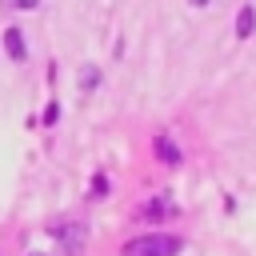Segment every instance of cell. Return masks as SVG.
<instances>
[{
  "label": "cell",
  "instance_id": "4",
  "mask_svg": "<svg viewBox=\"0 0 256 256\" xmlns=\"http://www.w3.org/2000/svg\"><path fill=\"white\" fill-rule=\"evenodd\" d=\"M4 48H8L12 60H24V36H20V28H8L4 32Z\"/></svg>",
  "mask_w": 256,
  "mask_h": 256
},
{
  "label": "cell",
  "instance_id": "6",
  "mask_svg": "<svg viewBox=\"0 0 256 256\" xmlns=\"http://www.w3.org/2000/svg\"><path fill=\"white\" fill-rule=\"evenodd\" d=\"M92 84H100V72L96 68H80V88H92Z\"/></svg>",
  "mask_w": 256,
  "mask_h": 256
},
{
  "label": "cell",
  "instance_id": "7",
  "mask_svg": "<svg viewBox=\"0 0 256 256\" xmlns=\"http://www.w3.org/2000/svg\"><path fill=\"white\" fill-rule=\"evenodd\" d=\"M104 188H108V180H104V176H96V180H92V196H104Z\"/></svg>",
  "mask_w": 256,
  "mask_h": 256
},
{
  "label": "cell",
  "instance_id": "8",
  "mask_svg": "<svg viewBox=\"0 0 256 256\" xmlns=\"http://www.w3.org/2000/svg\"><path fill=\"white\" fill-rule=\"evenodd\" d=\"M16 8H36V0H16Z\"/></svg>",
  "mask_w": 256,
  "mask_h": 256
},
{
  "label": "cell",
  "instance_id": "3",
  "mask_svg": "<svg viewBox=\"0 0 256 256\" xmlns=\"http://www.w3.org/2000/svg\"><path fill=\"white\" fill-rule=\"evenodd\" d=\"M252 32H256V8L248 4V8H240V16H236V36H240V40H248Z\"/></svg>",
  "mask_w": 256,
  "mask_h": 256
},
{
  "label": "cell",
  "instance_id": "2",
  "mask_svg": "<svg viewBox=\"0 0 256 256\" xmlns=\"http://www.w3.org/2000/svg\"><path fill=\"white\" fill-rule=\"evenodd\" d=\"M56 236H60L64 256H80V248H84V224H64V228H56Z\"/></svg>",
  "mask_w": 256,
  "mask_h": 256
},
{
  "label": "cell",
  "instance_id": "1",
  "mask_svg": "<svg viewBox=\"0 0 256 256\" xmlns=\"http://www.w3.org/2000/svg\"><path fill=\"white\" fill-rule=\"evenodd\" d=\"M176 248H180L176 236H160V232H152V236L128 240V244H124V256H176Z\"/></svg>",
  "mask_w": 256,
  "mask_h": 256
},
{
  "label": "cell",
  "instance_id": "9",
  "mask_svg": "<svg viewBox=\"0 0 256 256\" xmlns=\"http://www.w3.org/2000/svg\"><path fill=\"white\" fill-rule=\"evenodd\" d=\"M192 4H196V8H204V4H208V0H192Z\"/></svg>",
  "mask_w": 256,
  "mask_h": 256
},
{
  "label": "cell",
  "instance_id": "5",
  "mask_svg": "<svg viewBox=\"0 0 256 256\" xmlns=\"http://www.w3.org/2000/svg\"><path fill=\"white\" fill-rule=\"evenodd\" d=\"M156 156H164V164H180V152H176V144L172 140H156Z\"/></svg>",
  "mask_w": 256,
  "mask_h": 256
}]
</instances>
